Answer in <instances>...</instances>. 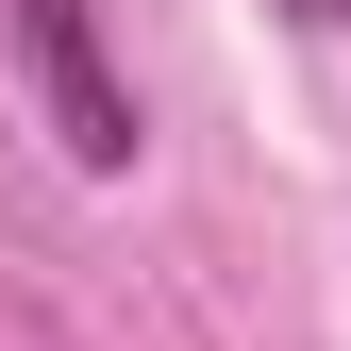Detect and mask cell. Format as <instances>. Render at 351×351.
Segmentation results:
<instances>
[{"instance_id":"1","label":"cell","mask_w":351,"mask_h":351,"mask_svg":"<svg viewBox=\"0 0 351 351\" xmlns=\"http://www.w3.org/2000/svg\"><path fill=\"white\" fill-rule=\"evenodd\" d=\"M0 51H17L34 117H51V151L84 167V184H117V167L151 151V134H134V84H117V51H101L84 0H0Z\"/></svg>"},{"instance_id":"2","label":"cell","mask_w":351,"mask_h":351,"mask_svg":"<svg viewBox=\"0 0 351 351\" xmlns=\"http://www.w3.org/2000/svg\"><path fill=\"white\" fill-rule=\"evenodd\" d=\"M285 17H301V34H335V17H351V0H285Z\"/></svg>"}]
</instances>
